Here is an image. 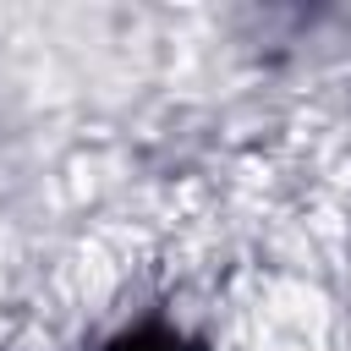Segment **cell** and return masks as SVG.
I'll use <instances>...</instances> for the list:
<instances>
[{
    "instance_id": "obj_1",
    "label": "cell",
    "mask_w": 351,
    "mask_h": 351,
    "mask_svg": "<svg viewBox=\"0 0 351 351\" xmlns=\"http://www.w3.org/2000/svg\"><path fill=\"white\" fill-rule=\"evenodd\" d=\"M104 351H197L181 329H170V324H159V318H148V324H137V329H126V335H115Z\"/></svg>"
}]
</instances>
